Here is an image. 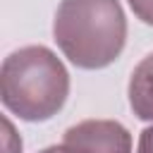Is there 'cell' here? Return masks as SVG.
<instances>
[{"mask_svg": "<svg viewBox=\"0 0 153 153\" xmlns=\"http://www.w3.org/2000/svg\"><path fill=\"white\" fill-rule=\"evenodd\" d=\"M2 153H22V139L14 131L10 117H2Z\"/></svg>", "mask_w": 153, "mask_h": 153, "instance_id": "obj_5", "label": "cell"}, {"mask_svg": "<svg viewBox=\"0 0 153 153\" xmlns=\"http://www.w3.org/2000/svg\"><path fill=\"white\" fill-rule=\"evenodd\" d=\"M67 96L69 74L50 48L26 45L2 60L0 100L19 120L45 122L62 110Z\"/></svg>", "mask_w": 153, "mask_h": 153, "instance_id": "obj_2", "label": "cell"}, {"mask_svg": "<svg viewBox=\"0 0 153 153\" xmlns=\"http://www.w3.org/2000/svg\"><path fill=\"white\" fill-rule=\"evenodd\" d=\"M129 108L143 122H153V53H148L131 72Z\"/></svg>", "mask_w": 153, "mask_h": 153, "instance_id": "obj_4", "label": "cell"}, {"mask_svg": "<svg viewBox=\"0 0 153 153\" xmlns=\"http://www.w3.org/2000/svg\"><path fill=\"white\" fill-rule=\"evenodd\" d=\"M136 153H153V124H151V127H146V129L139 134Z\"/></svg>", "mask_w": 153, "mask_h": 153, "instance_id": "obj_7", "label": "cell"}, {"mask_svg": "<svg viewBox=\"0 0 153 153\" xmlns=\"http://www.w3.org/2000/svg\"><path fill=\"white\" fill-rule=\"evenodd\" d=\"M53 38L79 69L112 65L127 41V19L120 0H60Z\"/></svg>", "mask_w": 153, "mask_h": 153, "instance_id": "obj_1", "label": "cell"}, {"mask_svg": "<svg viewBox=\"0 0 153 153\" xmlns=\"http://www.w3.org/2000/svg\"><path fill=\"white\" fill-rule=\"evenodd\" d=\"M60 146L65 153H131V134L115 120H84L65 131Z\"/></svg>", "mask_w": 153, "mask_h": 153, "instance_id": "obj_3", "label": "cell"}, {"mask_svg": "<svg viewBox=\"0 0 153 153\" xmlns=\"http://www.w3.org/2000/svg\"><path fill=\"white\" fill-rule=\"evenodd\" d=\"M127 2H129L131 12L136 14V19L153 26V0H127Z\"/></svg>", "mask_w": 153, "mask_h": 153, "instance_id": "obj_6", "label": "cell"}, {"mask_svg": "<svg viewBox=\"0 0 153 153\" xmlns=\"http://www.w3.org/2000/svg\"><path fill=\"white\" fill-rule=\"evenodd\" d=\"M38 153H65V148H62V146H48V148H43V151H38Z\"/></svg>", "mask_w": 153, "mask_h": 153, "instance_id": "obj_8", "label": "cell"}]
</instances>
